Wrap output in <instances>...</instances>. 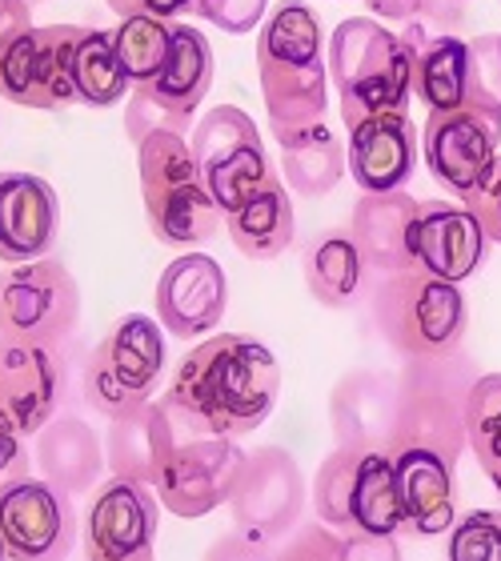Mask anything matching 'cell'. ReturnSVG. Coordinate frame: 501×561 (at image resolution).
I'll return each mask as SVG.
<instances>
[{
    "mask_svg": "<svg viewBox=\"0 0 501 561\" xmlns=\"http://www.w3.org/2000/svg\"><path fill=\"white\" fill-rule=\"evenodd\" d=\"M397 466V490H401V514L406 526L401 534L409 538H442L457 526V478L445 457L430 449H401L394 457Z\"/></svg>",
    "mask_w": 501,
    "mask_h": 561,
    "instance_id": "obj_24",
    "label": "cell"
},
{
    "mask_svg": "<svg viewBox=\"0 0 501 561\" xmlns=\"http://www.w3.org/2000/svg\"><path fill=\"white\" fill-rule=\"evenodd\" d=\"M72 84H77V101L89 108H109L117 105L121 96L133 89L125 65L117 57L113 33L101 28H84L72 53Z\"/></svg>",
    "mask_w": 501,
    "mask_h": 561,
    "instance_id": "obj_31",
    "label": "cell"
},
{
    "mask_svg": "<svg viewBox=\"0 0 501 561\" xmlns=\"http://www.w3.org/2000/svg\"><path fill=\"white\" fill-rule=\"evenodd\" d=\"M466 437L486 478L501 469V374H481L466 405Z\"/></svg>",
    "mask_w": 501,
    "mask_h": 561,
    "instance_id": "obj_34",
    "label": "cell"
},
{
    "mask_svg": "<svg viewBox=\"0 0 501 561\" xmlns=\"http://www.w3.org/2000/svg\"><path fill=\"white\" fill-rule=\"evenodd\" d=\"M418 169V129L409 113H382L350 129V173L362 193H397Z\"/></svg>",
    "mask_w": 501,
    "mask_h": 561,
    "instance_id": "obj_25",
    "label": "cell"
},
{
    "mask_svg": "<svg viewBox=\"0 0 501 561\" xmlns=\"http://www.w3.org/2000/svg\"><path fill=\"white\" fill-rule=\"evenodd\" d=\"M36 466L48 485H57L69 497H84L105 478V442L101 433L72 410L57 413L36 433Z\"/></svg>",
    "mask_w": 501,
    "mask_h": 561,
    "instance_id": "obj_26",
    "label": "cell"
},
{
    "mask_svg": "<svg viewBox=\"0 0 501 561\" xmlns=\"http://www.w3.org/2000/svg\"><path fill=\"white\" fill-rule=\"evenodd\" d=\"M164 374V329L145 313L121 317L93 350L84 353L81 393L105 421L128 417L149 405Z\"/></svg>",
    "mask_w": 501,
    "mask_h": 561,
    "instance_id": "obj_8",
    "label": "cell"
},
{
    "mask_svg": "<svg viewBox=\"0 0 501 561\" xmlns=\"http://www.w3.org/2000/svg\"><path fill=\"white\" fill-rule=\"evenodd\" d=\"M185 437H197L181 425L169 405L161 401H149L133 410L128 417L109 421L105 430V466L113 478L140 481V485H157L164 473V461L173 457V449Z\"/></svg>",
    "mask_w": 501,
    "mask_h": 561,
    "instance_id": "obj_19",
    "label": "cell"
},
{
    "mask_svg": "<svg viewBox=\"0 0 501 561\" xmlns=\"http://www.w3.org/2000/svg\"><path fill=\"white\" fill-rule=\"evenodd\" d=\"M397 421H401V389L397 374L353 369L329 393V430L333 442L350 449H377L394 457Z\"/></svg>",
    "mask_w": 501,
    "mask_h": 561,
    "instance_id": "obj_18",
    "label": "cell"
},
{
    "mask_svg": "<svg viewBox=\"0 0 501 561\" xmlns=\"http://www.w3.org/2000/svg\"><path fill=\"white\" fill-rule=\"evenodd\" d=\"M189 125H193V117H181L173 108H164L161 101H157L149 89H140V84L133 89V96H128L125 137L133 140V145H145L152 133H181V137H185Z\"/></svg>",
    "mask_w": 501,
    "mask_h": 561,
    "instance_id": "obj_37",
    "label": "cell"
},
{
    "mask_svg": "<svg viewBox=\"0 0 501 561\" xmlns=\"http://www.w3.org/2000/svg\"><path fill=\"white\" fill-rule=\"evenodd\" d=\"M225 309H229V280L209 253H185L164 265L157 280V321L169 337H205L221 325Z\"/></svg>",
    "mask_w": 501,
    "mask_h": 561,
    "instance_id": "obj_17",
    "label": "cell"
},
{
    "mask_svg": "<svg viewBox=\"0 0 501 561\" xmlns=\"http://www.w3.org/2000/svg\"><path fill=\"white\" fill-rule=\"evenodd\" d=\"M401 36L413 48V93L430 113L466 105L481 89L469 41L454 33H430L425 24H401Z\"/></svg>",
    "mask_w": 501,
    "mask_h": 561,
    "instance_id": "obj_23",
    "label": "cell"
},
{
    "mask_svg": "<svg viewBox=\"0 0 501 561\" xmlns=\"http://www.w3.org/2000/svg\"><path fill=\"white\" fill-rule=\"evenodd\" d=\"M225 510L234 517L237 534L265 546L285 541L305 517V473L297 457L281 445L253 449Z\"/></svg>",
    "mask_w": 501,
    "mask_h": 561,
    "instance_id": "obj_12",
    "label": "cell"
},
{
    "mask_svg": "<svg viewBox=\"0 0 501 561\" xmlns=\"http://www.w3.org/2000/svg\"><path fill=\"white\" fill-rule=\"evenodd\" d=\"M201 561H277V553H273V546L246 538V534H225L201 553Z\"/></svg>",
    "mask_w": 501,
    "mask_h": 561,
    "instance_id": "obj_42",
    "label": "cell"
},
{
    "mask_svg": "<svg viewBox=\"0 0 501 561\" xmlns=\"http://www.w3.org/2000/svg\"><path fill=\"white\" fill-rule=\"evenodd\" d=\"M113 45H117V57L125 65L128 81L137 89V84H149L164 69L169 45H173V24L161 21V16H128V21L117 24Z\"/></svg>",
    "mask_w": 501,
    "mask_h": 561,
    "instance_id": "obj_33",
    "label": "cell"
},
{
    "mask_svg": "<svg viewBox=\"0 0 501 561\" xmlns=\"http://www.w3.org/2000/svg\"><path fill=\"white\" fill-rule=\"evenodd\" d=\"M105 4L117 12L121 21H128V16H145V0H105Z\"/></svg>",
    "mask_w": 501,
    "mask_h": 561,
    "instance_id": "obj_46",
    "label": "cell"
},
{
    "mask_svg": "<svg viewBox=\"0 0 501 561\" xmlns=\"http://www.w3.org/2000/svg\"><path fill=\"white\" fill-rule=\"evenodd\" d=\"M149 89L164 108H173L181 117H193L213 89V48L209 36L193 28V24H173V45H169V60L164 69L152 77Z\"/></svg>",
    "mask_w": 501,
    "mask_h": 561,
    "instance_id": "obj_29",
    "label": "cell"
},
{
    "mask_svg": "<svg viewBox=\"0 0 501 561\" xmlns=\"http://www.w3.org/2000/svg\"><path fill=\"white\" fill-rule=\"evenodd\" d=\"M474 0H365L369 16L389 24H425L430 33H454L466 24Z\"/></svg>",
    "mask_w": 501,
    "mask_h": 561,
    "instance_id": "obj_35",
    "label": "cell"
},
{
    "mask_svg": "<svg viewBox=\"0 0 501 561\" xmlns=\"http://www.w3.org/2000/svg\"><path fill=\"white\" fill-rule=\"evenodd\" d=\"M350 164V149H341V140L329 133V125H314V129L297 133V137L281 140V173H285V188L305 201H317L333 193L345 176Z\"/></svg>",
    "mask_w": 501,
    "mask_h": 561,
    "instance_id": "obj_30",
    "label": "cell"
},
{
    "mask_svg": "<svg viewBox=\"0 0 501 561\" xmlns=\"http://www.w3.org/2000/svg\"><path fill=\"white\" fill-rule=\"evenodd\" d=\"M137 176L145 221L161 245H205L221 229V205L201 181L197 157L181 133H152L137 145Z\"/></svg>",
    "mask_w": 501,
    "mask_h": 561,
    "instance_id": "obj_6",
    "label": "cell"
},
{
    "mask_svg": "<svg viewBox=\"0 0 501 561\" xmlns=\"http://www.w3.org/2000/svg\"><path fill=\"white\" fill-rule=\"evenodd\" d=\"M341 534L329 529L326 522H305L281 541L277 561H338Z\"/></svg>",
    "mask_w": 501,
    "mask_h": 561,
    "instance_id": "obj_39",
    "label": "cell"
},
{
    "mask_svg": "<svg viewBox=\"0 0 501 561\" xmlns=\"http://www.w3.org/2000/svg\"><path fill=\"white\" fill-rule=\"evenodd\" d=\"M481 365L474 353L457 350L445 357H413L401 365L397 389H401V421H397L394 457L401 449H430L457 466L466 454V405L478 386Z\"/></svg>",
    "mask_w": 501,
    "mask_h": 561,
    "instance_id": "obj_4",
    "label": "cell"
},
{
    "mask_svg": "<svg viewBox=\"0 0 501 561\" xmlns=\"http://www.w3.org/2000/svg\"><path fill=\"white\" fill-rule=\"evenodd\" d=\"M329 81L338 89L345 129L382 113H409L413 48L377 16H345L329 36Z\"/></svg>",
    "mask_w": 501,
    "mask_h": 561,
    "instance_id": "obj_3",
    "label": "cell"
},
{
    "mask_svg": "<svg viewBox=\"0 0 501 561\" xmlns=\"http://www.w3.org/2000/svg\"><path fill=\"white\" fill-rule=\"evenodd\" d=\"M0 96L21 108L57 113L45 84V65H41V24H24L0 36Z\"/></svg>",
    "mask_w": 501,
    "mask_h": 561,
    "instance_id": "obj_32",
    "label": "cell"
},
{
    "mask_svg": "<svg viewBox=\"0 0 501 561\" xmlns=\"http://www.w3.org/2000/svg\"><path fill=\"white\" fill-rule=\"evenodd\" d=\"M498 48H501V33H498Z\"/></svg>",
    "mask_w": 501,
    "mask_h": 561,
    "instance_id": "obj_49",
    "label": "cell"
},
{
    "mask_svg": "<svg viewBox=\"0 0 501 561\" xmlns=\"http://www.w3.org/2000/svg\"><path fill=\"white\" fill-rule=\"evenodd\" d=\"M490 481H493V485H498V493H501V469H493V473H490Z\"/></svg>",
    "mask_w": 501,
    "mask_h": 561,
    "instance_id": "obj_47",
    "label": "cell"
},
{
    "mask_svg": "<svg viewBox=\"0 0 501 561\" xmlns=\"http://www.w3.org/2000/svg\"><path fill=\"white\" fill-rule=\"evenodd\" d=\"M189 149L197 157L201 181L221 205V213H234L246 205L257 188L273 181V164L265 157V140L257 133L246 108L217 105L197 121Z\"/></svg>",
    "mask_w": 501,
    "mask_h": 561,
    "instance_id": "obj_10",
    "label": "cell"
},
{
    "mask_svg": "<svg viewBox=\"0 0 501 561\" xmlns=\"http://www.w3.org/2000/svg\"><path fill=\"white\" fill-rule=\"evenodd\" d=\"M445 561H501V510H469L445 541Z\"/></svg>",
    "mask_w": 501,
    "mask_h": 561,
    "instance_id": "obj_36",
    "label": "cell"
},
{
    "mask_svg": "<svg viewBox=\"0 0 501 561\" xmlns=\"http://www.w3.org/2000/svg\"><path fill=\"white\" fill-rule=\"evenodd\" d=\"M269 0H193V16L221 33H253L257 24H265Z\"/></svg>",
    "mask_w": 501,
    "mask_h": 561,
    "instance_id": "obj_38",
    "label": "cell"
},
{
    "mask_svg": "<svg viewBox=\"0 0 501 561\" xmlns=\"http://www.w3.org/2000/svg\"><path fill=\"white\" fill-rule=\"evenodd\" d=\"M69 350L72 341L60 350L0 341V430L36 437L57 413H65Z\"/></svg>",
    "mask_w": 501,
    "mask_h": 561,
    "instance_id": "obj_13",
    "label": "cell"
},
{
    "mask_svg": "<svg viewBox=\"0 0 501 561\" xmlns=\"http://www.w3.org/2000/svg\"><path fill=\"white\" fill-rule=\"evenodd\" d=\"M474 65H478V84L490 96L501 101V48H498V33L474 36Z\"/></svg>",
    "mask_w": 501,
    "mask_h": 561,
    "instance_id": "obj_44",
    "label": "cell"
},
{
    "mask_svg": "<svg viewBox=\"0 0 501 561\" xmlns=\"http://www.w3.org/2000/svg\"><path fill=\"white\" fill-rule=\"evenodd\" d=\"M229 237L241 257L249 261H277L285 249L293 245L297 233V217H293L289 188L281 185L277 176L261 185L246 205H237L234 213H225Z\"/></svg>",
    "mask_w": 501,
    "mask_h": 561,
    "instance_id": "obj_28",
    "label": "cell"
},
{
    "mask_svg": "<svg viewBox=\"0 0 501 561\" xmlns=\"http://www.w3.org/2000/svg\"><path fill=\"white\" fill-rule=\"evenodd\" d=\"M161 510L164 505L152 485L125 478L96 485L84 514V561H157L152 541Z\"/></svg>",
    "mask_w": 501,
    "mask_h": 561,
    "instance_id": "obj_15",
    "label": "cell"
},
{
    "mask_svg": "<svg viewBox=\"0 0 501 561\" xmlns=\"http://www.w3.org/2000/svg\"><path fill=\"white\" fill-rule=\"evenodd\" d=\"M301 270L317 305H326V309H350L365 293L369 265H365L362 249H357L350 229H326V233H317L305 245Z\"/></svg>",
    "mask_w": 501,
    "mask_h": 561,
    "instance_id": "obj_27",
    "label": "cell"
},
{
    "mask_svg": "<svg viewBox=\"0 0 501 561\" xmlns=\"http://www.w3.org/2000/svg\"><path fill=\"white\" fill-rule=\"evenodd\" d=\"M81 329V285L57 257L0 270V341L60 350Z\"/></svg>",
    "mask_w": 501,
    "mask_h": 561,
    "instance_id": "obj_9",
    "label": "cell"
},
{
    "mask_svg": "<svg viewBox=\"0 0 501 561\" xmlns=\"http://www.w3.org/2000/svg\"><path fill=\"white\" fill-rule=\"evenodd\" d=\"M0 534L9 561H65L77 546L72 497L45 478H24L0 497Z\"/></svg>",
    "mask_w": 501,
    "mask_h": 561,
    "instance_id": "obj_16",
    "label": "cell"
},
{
    "mask_svg": "<svg viewBox=\"0 0 501 561\" xmlns=\"http://www.w3.org/2000/svg\"><path fill=\"white\" fill-rule=\"evenodd\" d=\"M60 233V201L45 176L0 173V261L24 265L53 253Z\"/></svg>",
    "mask_w": 501,
    "mask_h": 561,
    "instance_id": "obj_20",
    "label": "cell"
},
{
    "mask_svg": "<svg viewBox=\"0 0 501 561\" xmlns=\"http://www.w3.org/2000/svg\"><path fill=\"white\" fill-rule=\"evenodd\" d=\"M257 77L273 137L289 140L326 121L329 60L321 48V21L301 0H281L257 33Z\"/></svg>",
    "mask_w": 501,
    "mask_h": 561,
    "instance_id": "obj_2",
    "label": "cell"
},
{
    "mask_svg": "<svg viewBox=\"0 0 501 561\" xmlns=\"http://www.w3.org/2000/svg\"><path fill=\"white\" fill-rule=\"evenodd\" d=\"M369 313L385 345L401 362L457 353L469 333V305L462 285L425 270L389 273L377 280Z\"/></svg>",
    "mask_w": 501,
    "mask_h": 561,
    "instance_id": "obj_5",
    "label": "cell"
},
{
    "mask_svg": "<svg viewBox=\"0 0 501 561\" xmlns=\"http://www.w3.org/2000/svg\"><path fill=\"white\" fill-rule=\"evenodd\" d=\"M246 449L237 437H185L177 445L173 457L164 461L161 481L152 485L161 505L177 517H205L213 510L229 505L237 490V478L246 469Z\"/></svg>",
    "mask_w": 501,
    "mask_h": 561,
    "instance_id": "obj_14",
    "label": "cell"
},
{
    "mask_svg": "<svg viewBox=\"0 0 501 561\" xmlns=\"http://www.w3.org/2000/svg\"><path fill=\"white\" fill-rule=\"evenodd\" d=\"M418 209L421 201L409 197L406 188H397V193H362L357 197L350 233L357 241V249H362L365 265L377 277L418 270V253H413Z\"/></svg>",
    "mask_w": 501,
    "mask_h": 561,
    "instance_id": "obj_22",
    "label": "cell"
},
{
    "mask_svg": "<svg viewBox=\"0 0 501 561\" xmlns=\"http://www.w3.org/2000/svg\"><path fill=\"white\" fill-rule=\"evenodd\" d=\"M490 237L478 225V217L466 205L454 201H421L418 209V233H413V253L418 270L433 273L442 280H469L486 261Z\"/></svg>",
    "mask_w": 501,
    "mask_h": 561,
    "instance_id": "obj_21",
    "label": "cell"
},
{
    "mask_svg": "<svg viewBox=\"0 0 501 561\" xmlns=\"http://www.w3.org/2000/svg\"><path fill=\"white\" fill-rule=\"evenodd\" d=\"M24 24H33V12L24 0H0V36H9L12 28H24Z\"/></svg>",
    "mask_w": 501,
    "mask_h": 561,
    "instance_id": "obj_45",
    "label": "cell"
},
{
    "mask_svg": "<svg viewBox=\"0 0 501 561\" xmlns=\"http://www.w3.org/2000/svg\"><path fill=\"white\" fill-rule=\"evenodd\" d=\"M29 469H33V461H29L24 437L0 430V497H4V493H9L12 485H21L24 478H33Z\"/></svg>",
    "mask_w": 501,
    "mask_h": 561,
    "instance_id": "obj_43",
    "label": "cell"
},
{
    "mask_svg": "<svg viewBox=\"0 0 501 561\" xmlns=\"http://www.w3.org/2000/svg\"><path fill=\"white\" fill-rule=\"evenodd\" d=\"M24 4H29V0H24Z\"/></svg>",
    "mask_w": 501,
    "mask_h": 561,
    "instance_id": "obj_50",
    "label": "cell"
},
{
    "mask_svg": "<svg viewBox=\"0 0 501 561\" xmlns=\"http://www.w3.org/2000/svg\"><path fill=\"white\" fill-rule=\"evenodd\" d=\"M281 398V365L265 341L217 333L177 362L164 405L189 433L246 437L261 430Z\"/></svg>",
    "mask_w": 501,
    "mask_h": 561,
    "instance_id": "obj_1",
    "label": "cell"
},
{
    "mask_svg": "<svg viewBox=\"0 0 501 561\" xmlns=\"http://www.w3.org/2000/svg\"><path fill=\"white\" fill-rule=\"evenodd\" d=\"M338 561H406L397 538L385 534H341Z\"/></svg>",
    "mask_w": 501,
    "mask_h": 561,
    "instance_id": "obj_41",
    "label": "cell"
},
{
    "mask_svg": "<svg viewBox=\"0 0 501 561\" xmlns=\"http://www.w3.org/2000/svg\"><path fill=\"white\" fill-rule=\"evenodd\" d=\"M314 514L338 534L397 538L406 514H401L394 457L377 449L333 445L314 473Z\"/></svg>",
    "mask_w": 501,
    "mask_h": 561,
    "instance_id": "obj_7",
    "label": "cell"
},
{
    "mask_svg": "<svg viewBox=\"0 0 501 561\" xmlns=\"http://www.w3.org/2000/svg\"><path fill=\"white\" fill-rule=\"evenodd\" d=\"M0 561H9V550H4V534H0Z\"/></svg>",
    "mask_w": 501,
    "mask_h": 561,
    "instance_id": "obj_48",
    "label": "cell"
},
{
    "mask_svg": "<svg viewBox=\"0 0 501 561\" xmlns=\"http://www.w3.org/2000/svg\"><path fill=\"white\" fill-rule=\"evenodd\" d=\"M501 101L486 89L469 96L466 105L430 113L421 133V152L437 185H445L454 197H466L490 164L501 157Z\"/></svg>",
    "mask_w": 501,
    "mask_h": 561,
    "instance_id": "obj_11",
    "label": "cell"
},
{
    "mask_svg": "<svg viewBox=\"0 0 501 561\" xmlns=\"http://www.w3.org/2000/svg\"><path fill=\"white\" fill-rule=\"evenodd\" d=\"M462 205L478 217V225L486 229V237L501 245V157L490 164V173L481 176L478 185L462 197Z\"/></svg>",
    "mask_w": 501,
    "mask_h": 561,
    "instance_id": "obj_40",
    "label": "cell"
}]
</instances>
